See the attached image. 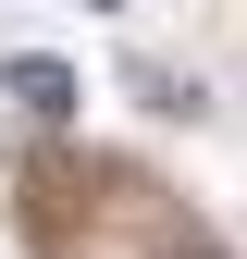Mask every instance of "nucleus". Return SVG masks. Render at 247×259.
<instances>
[{
  "instance_id": "f257e3e1",
  "label": "nucleus",
  "mask_w": 247,
  "mask_h": 259,
  "mask_svg": "<svg viewBox=\"0 0 247 259\" xmlns=\"http://www.w3.org/2000/svg\"><path fill=\"white\" fill-rule=\"evenodd\" d=\"M13 235H25V259H223V235H210L161 173H136V160H111V148L25 160Z\"/></svg>"
},
{
  "instance_id": "f03ea898",
  "label": "nucleus",
  "mask_w": 247,
  "mask_h": 259,
  "mask_svg": "<svg viewBox=\"0 0 247 259\" xmlns=\"http://www.w3.org/2000/svg\"><path fill=\"white\" fill-rule=\"evenodd\" d=\"M0 87H13L25 123H62V111H74V62H50V50H13V62H0Z\"/></svg>"
},
{
  "instance_id": "7ed1b4c3",
  "label": "nucleus",
  "mask_w": 247,
  "mask_h": 259,
  "mask_svg": "<svg viewBox=\"0 0 247 259\" xmlns=\"http://www.w3.org/2000/svg\"><path fill=\"white\" fill-rule=\"evenodd\" d=\"M136 99H148V111H198V87H185V74H161V62H136Z\"/></svg>"
},
{
  "instance_id": "20e7f679",
  "label": "nucleus",
  "mask_w": 247,
  "mask_h": 259,
  "mask_svg": "<svg viewBox=\"0 0 247 259\" xmlns=\"http://www.w3.org/2000/svg\"><path fill=\"white\" fill-rule=\"evenodd\" d=\"M87 13H111V0H87Z\"/></svg>"
}]
</instances>
